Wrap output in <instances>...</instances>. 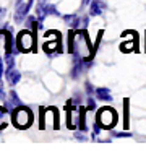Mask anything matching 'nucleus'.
Returning a JSON list of instances; mask_svg holds the SVG:
<instances>
[{
  "label": "nucleus",
  "mask_w": 146,
  "mask_h": 156,
  "mask_svg": "<svg viewBox=\"0 0 146 156\" xmlns=\"http://www.w3.org/2000/svg\"><path fill=\"white\" fill-rule=\"evenodd\" d=\"M16 46L21 52H31L34 49V36L29 31H21L16 37Z\"/></svg>",
  "instance_id": "4"
},
{
  "label": "nucleus",
  "mask_w": 146,
  "mask_h": 156,
  "mask_svg": "<svg viewBox=\"0 0 146 156\" xmlns=\"http://www.w3.org/2000/svg\"><path fill=\"white\" fill-rule=\"evenodd\" d=\"M47 15H58V12H57V8L55 7H54V5H49L47 3Z\"/></svg>",
  "instance_id": "14"
},
{
  "label": "nucleus",
  "mask_w": 146,
  "mask_h": 156,
  "mask_svg": "<svg viewBox=\"0 0 146 156\" xmlns=\"http://www.w3.org/2000/svg\"><path fill=\"white\" fill-rule=\"evenodd\" d=\"M10 99H8V109H16V107H19V106H21V102H19V99H18V94H16V91H15V90H12V91H10Z\"/></svg>",
  "instance_id": "10"
},
{
  "label": "nucleus",
  "mask_w": 146,
  "mask_h": 156,
  "mask_svg": "<svg viewBox=\"0 0 146 156\" xmlns=\"http://www.w3.org/2000/svg\"><path fill=\"white\" fill-rule=\"evenodd\" d=\"M86 88H88V90H86L88 93H92V86L89 85V83H88V85H86Z\"/></svg>",
  "instance_id": "18"
},
{
  "label": "nucleus",
  "mask_w": 146,
  "mask_h": 156,
  "mask_svg": "<svg viewBox=\"0 0 146 156\" xmlns=\"http://www.w3.org/2000/svg\"><path fill=\"white\" fill-rule=\"evenodd\" d=\"M68 51L78 58H91V42L88 37L86 31H71L70 33V44H68Z\"/></svg>",
  "instance_id": "1"
},
{
  "label": "nucleus",
  "mask_w": 146,
  "mask_h": 156,
  "mask_svg": "<svg viewBox=\"0 0 146 156\" xmlns=\"http://www.w3.org/2000/svg\"><path fill=\"white\" fill-rule=\"evenodd\" d=\"M5 62H7V70L15 67V57L12 55V52H7V55H5Z\"/></svg>",
  "instance_id": "11"
},
{
  "label": "nucleus",
  "mask_w": 146,
  "mask_h": 156,
  "mask_svg": "<svg viewBox=\"0 0 146 156\" xmlns=\"http://www.w3.org/2000/svg\"><path fill=\"white\" fill-rule=\"evenodd\" d=\"M97 122H99L101 127L110 129L117 122V112L114 109H110V107H104V109H101L97 112Z\"/></svg>",
  "instance_id": "3"
},
{
  "label": "nucleus",
  "mask_w": 146,
  "mask_h": 156,
  "mask_svg": "<svg viewBox=\"0 0 146 156\" xmlns=\"http://www.w3.org/2000/svg\"><path fill=\"white\" fill-rule=\"evenodd\" d=\"M96 109V102L92 99H88V111H94Z\"/></svg>",
  "instance_id": "15"
},
{
  "label": "nucleus",
  "mask_w": 146,
  "mask_h": 156,
  "mask_svg": "<svg viewBox=\"0 0 146 156\" xmlns=\"http://www.w3.org/2000/svg\"><path fill=\"white\" fill-rule=\"evenodd\" d=\"M34 0H28L26 3H19L18 5V8H16V13H15V21L16 23H21L24 18L28 16V13H29V10H31V5H33Z\"/></svg>",
  "instance_id": "5"
},
{
  "label": "nucleus",
  "mask_w": 146,
  "mask_h": 156,
  "mask_svg": "<svg viewBox=\"0 0 146 156\" xmlns=\"http://www.w3.org/2000/svg\"><path fill=\"white\" fill-rule=\"evenodd\" d=\"M19 80H21L19 72H16L15 68H10V70H7V81H8L10 86H15Z\"/></svg>",
  "instance_id": "8"
},
{
  "label": "nucleus",
  "mask_w": 146,
  "mask_h": 156,
  "mask_svg": "<svg viewBox=\"0 0 146 156\" xmlns=\"http://www.w3.org/2000/svg\"><path fill=\"white\" fill-rule=\"evenodd\" d=\"M33 120V114L31 111L26 109V107L19 106L16 107V111L13 112V124L18 127V129H26V127L31 124Z\"/></svg>",
  "instance_id": "2"
},
{
  "label": "nucleus",
  "mask_w": 146,
  "mask_h": 156,
  "mask_svg": "<svg viewBox=\"0 0 146 156\" xmlns=\"http://www.w3.org/2000/svg\"><path fill=\"white\" fill-rule=\"evenodd\" d=\"M21 2H23V0H16V3H18V5H19V3H21Z\"/></svg>",
  "instance_id": "20"
},
{
  "label": "nucleus",
  "mask_w": 146,
  "mask_h": 156,
  "mask_svg": "<svg viewBox=\"0 0 146 156\" xmlns=\"http://www.w3.org/2000/svg\"><path fill=\"white\" fill-rule=\"evenodd\" d=\"M106 5L101 2V0H92L91 5H89V15L91 16H97V15H102L104 12Z\"/></svg>",
  "instance_id": "7"
},
{
  "label": "nucleus",
  "mask_w": 146,
  "mask_h": 156,
  "mask_svg": "<svg viewBox=\"0 0 146 156\" xmlns=\"http://www.w3.org/2000/svg\"><path fill=\"white\" fill-rule=\"evenodd\" d=\"M63 20H65V23H68L71 28H75V29H78L81 24H88V16L80 18L78 15H65Z\"/></svg>",
  "instance_id": "6"
},
{
  "label": "nucleus",
  "mask_w": 146,
  "mask_h": 156,
  "mask_svg": "<svg viewBox=\"0 0 146 156\" xmlns=\"http://www.w3.org/2000/svg\"><path fill=\"white\" fill-rule=\"evenodd\" d=\"M92 0H83V5H88V3H91Z\"/></svg>",
  "instance_id": "19"
},
{
  "label": "nucleus",
  "mask_w": 146,
  "mask_h": 156,
  "mask_svg": "<svg viewBox=\"0 0 146 156\" xmlns=\"http://www.w3.org/2000/svg\"><path fill=\"white\" fill-rule=\"evenodd\" d=\"M5 115H7V111H5V107H0V130L5 129V122H3Z\"/></svg>",
  "instance_id": "12"
},
{
  "label": "nucleus",
  "mask_w": 146,
  "mask_h": 156,
  "mask_svg": "<svg viewBox=\"0 0 146 156\" xmlns=\"http://www.w3.org/2000/svg\"><path fill=\"white\" fill-rule=\"evenodd\" d=\"M2 75H3V60L0 58V78H2Z\"/></svg>",
  "instance_id": "17"
},
{
  "label": "nucleus",
  "mask_w": 146,
  "mask_h": 156,
  "mask_svg": "<svg viewBox=\"0 0 146 156\" xmlns=\"http://www.w3.org/2000/svg\"><path fill=\"white\" fill-rule=\"evenodd\" d=\"M96 96H97V99L106 101V102L112 101V96H110V90H109V88H96Z\"/></svg>",
  "instance_id": "9"
},
{
  "label": "nucleus",
  "mask_w": 146,
  "mask_h": 156,
  "mask_svg": "<svg viewBox=\"0 0 146 156\" xmlns=\"http://www.w3.org/2000/svg\"><path fill=\"white\" fill-rule=\"evenodd\" d=\"M75 138H78V140H86V136L83 135V133H78V132H76V133H75Z\"/></svg>",
  "instance_id": "16"
},
{
  "label": "nucleus",
  "mask_w": 146,
  "mask_h": 156,
  "mask_svg": "<svg viewBox=\"0 0 146 156\" xmlns=\"http://www.w3.org/2000/svg\"><path fill=\"white\" fill-rule=\"evenodd\" d=\"M114 135L117 136V138H131V133H130V132H122V133H117V132H115Z\"/></svg>",
  "instance_id": "13"
}]
</instances>
